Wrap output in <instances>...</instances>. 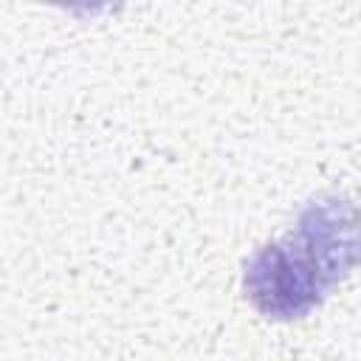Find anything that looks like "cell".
Returning a JSON list of instances; mask_svg holds the SVG:
<instances>
[{
  "label": "cell",
  "mask_w": 361,
  "mask_h": 361,
  "mask_svg": "<svg viewBox=\"0 0 361 361\" xmlns=\"http://www.w3.org/2000/svg\"><path fill=\"white\" fill-rule=\"evenodd\" d=\"M290 234L319 259L330 285H338L361 262V209L347 195L307 200Z\"/></svg>",
  "instance_id": "obj_2"
},
{
  "label": "cell",
  "mask_w": 361,
  "mask_h": 361,
  "mask_svg": "<svg viewBox=\"0 0 361 361\" xmlns=\"http://www.w3.org/2000/svg\"><path fill=\"white\" fill-rule=\"evenodd\" d=\"M243 290L254 310L274 322L305 319L327 296V290L290 259L282 240L265 243L248 257Z\"/></svg>",
  "instance_id": "obj_1"
}]
</instances>
